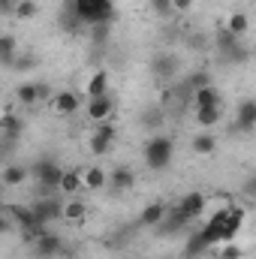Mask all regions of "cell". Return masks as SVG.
<instances>
[{
  "label": "cell",
  "instance_id": "cell-1",
  "mask_svg": "<svg viewBox=\"0 0 256 259\" xmlns=\"http://www.w3.org/2000/svg\"><path fill=\"white\" fill-rule=\"evenodd\" d=\"M172 157H175V142H172L169 136L157 133V136H151V139L145 142V166H148V169L163 172V169H169Z\"/></svg>",
  "mask_w": 256,
  "mask_h": 259
},
{
  "label": "cell",
  "instance_id": "cell-2",
  "mask_svg": "<svg viewBox=\"0 0 256 259\" xmlns=\"http://www.w3.org/2000/svg\"><path fill=\"white\" fill-rule=\"evenodd\" d=\"M69 3H72L75 15H78L84 24H91V27H97V24H112V21H115V3H112V0H69Z\"/></svg>",
  "mask_w": 256,
  "mask_h": 259
},
{
  "label": "cell",
  "instance_id": "cell-3",
  "mask_svg": "<svg viewBox=\"0 0 256 259\" xmlns=\"http://www.w3.org/2000/svg\"><path fill=\"white\" fill-rule=\"evenodd\" d=\"M226 220H229V205L217 208V211L208 217V223L199 229V235L205 238V244H208V247H217V244H223V229H226Z\"/></svg>",
  "mask_w": 256,
  "mask_h": 259
},
{
  "label": "cell",
  "instance_id": "cell-4",
  "mask_svg": "<svg viewBox=\"0 0 256 259\" xmlns=\"http://www.w3.org/2000/svg\"><path fill=\"white\" fill-rule=\"evenodd\" d=\"M84 112H88V118H91L94 124H106V121L115 115V100H112L109 94H106V97H94V100H88Z\"/></svg>",
  "mask_w": 256,
  "mask_h": 259
},
{
  "label": "cell",
  "instance_id": "cell-5",
  "mask_svg": "<svg viewBox=\"0 0 256 259\" xmlns=\"http://www.w3.org/2000/svg\"><path fill=\"white\" fill-rule=\"evenodd\" d=\"M205 205H208V199H205V193H199V190H193V193H184L181 196V202L175 205L187 220H196L202 211H205Z\"/></svg>",
  "mask_w": 256,
  "mask_h": 259
},
{
  "label": "cell",
  "instance_id": "cell-6",
  "mask_svg": "<svg viewBox=\"0 0 256 259\" xmlns=\"http://www.w3.org/2000/svg\"><path fill=\"white\" fill-rule=\"evenodd\" d=\"M244 220H247L244 205H229V220H226V229H223V244H232L235 241V235L241 232Z\"/></svg>",
  "mask_w": 256,
  "mask_h": 259
},
{
  "label": "cell",
  "instance_id": "cell-7",
  "mask_svg": "<svg viewBox=\"0 0 256 259\" xmlns=\"http://www.w3.org/2000/svg\"><path fill=\"white\" fill-rule=\"evenodd\" d=\"M235 121H238V130L253 133L256 130V100H241V103H238V109H235Z\"/></svg>",
  "mask_w": 256,
  "mask_h": 259
},
{
  "label": "cell",
  "instance_id": "cell-8",
  "mask_svg": "<svg viewBox=\"0 0 256 259\" xmlns=\"http://www.w3.org/2000/svg\"><path fill=\"white\" fill-rule=\"evenodd\" d=\"M33 211H36V220H39V226H46L49 220H58V217H64V202L46 199V202H36V205H33Z\"/></svg>",
  "mask_w": 256,
  "mask_h": 259
},
{
  "label": "cell",
  "instance_id": "cell-9",
  "mask_svg": "<svg viewBox=\"0 0 256 259\" xmlns=\"http://www.w3.org/2000/svg\"><path fill=\"white\" fill-rule=\"evenodd\" d=\"M220 103H223V97L214 84H205V88L193 91V109H208V106H220Z\"/></svg>",
  "mask_w": 256,
  "mask_h": 259
},
{
  "label": "cell",
  "instance_id": "cell-10",
  "mask_svg": "<svg viewBox=\"0 0 256 259\" xmlns=\"http://www.w3.org/2000/svg\"><path fill=\"white\" fill-rule=\"evenodd\" d=\"M36 178L42 187H61V178H64V169L58 163H39L36 166Z\"/></svg>",
  "mask_w": 256,
  "mask_h": 259
},
{
  "label": "cell",
  "instance_id": "cell-11",
  "mask_svg": "<svg viewBox=\"0 0 256 259\" xmlns=\"http://www.w3.org/2000/svg\"><path fill=\"white\" fill-rule=\"evenodd\" d=\"M166 217H169V208L157 199V202H151V205L142 208V217H139V220H142V226H160Z\"/></svg>",
  "mask_w": 256,
  "mask_h": 259
},
{
  "label": "cell",
  "instance_id": "cell-12",
  "mask_svg": "<svg viewBox=\"0 0 256 259\" xmlns=\"http://www.w3.org/2000/svg\"><path fill=\"white\" fill-rule=\"evenodd\" d=\"M78 97L72 94V91H61V94H55L52 97V109L58 112V115H75L78 112Z\"/></svg>",
  "mask_w": 256,
  "mask_h": 259
},
{
  "label": "cell",
  "instance_id": "cell-13",
  "mask_svg": "<svg viewBox=\"0 0 256 259\" xmlns=\"http://www.w3.org/2000/svg\"><path fill=\"white\" fill-rule=\"evenodd\" d=\"M84 94H88V100H94V97H106V94H109V72H106V69H97V72L88 78Z\"/></svg>",
  "mask_w": 256,
  "mask_h": 259
},
{
  "label": "cell",
  "instance_id": "cell-14",
  "mask_svg": "<svg viewBox=\"0 0 256 259\" xmlns=\"http://www.w3.org/2000/svg\"><path fill=\"white\" fill-rule=\"evenodd\" d=\"M190 148H193V154H199V157H211V154L217 151V136H211V133L202 130V133L193 136Z\"/></svg>",
  "mask_w": 256,
  "mask_h": 259
},
{
  "label": "cell",
  "instance_id": "cell-15",
  "mask_svg": "<svg viewBox=\"0 0 256 259\" xmlns=\"http://www.w3.org/2000/svg\"><path fill=\"white\" fill-rule=\"evenodd\" d=\"M0 178H3V187H21L24 178H27V169L21 163H9V166H3Z\"/></svg>",
  "mask_w": 256,
  "mask_h": 259
},
{
  "label": "cell",
  "instance_id": "cell-16",
  "mask_svg": "<svg viewBox=\"0 0 256 259\" xmlns=\"http://www.w3.org/2000/svg\"><path fill=\"white\" fill-rule=\"evenodd\" d=\"M58 250H61V238L55 235V232H39V238H36V253L39 256H58Z\"/></svg>",
  "mask_w": 256,
  "mask_h": 259
},
{
  "label": "cell",
  "instance_id": "cell-17",
  "mask_svg": "<svg viewBox=\"0 0 256 259\" xmlns=\"http://www.w3.org/2000/svg\"><path fill=\"white\" fill-rule=\"evenodd\" d=\"M88 217V205L81 202V199H75V196H66L64 202V220H69V223H81Z\"/></svg>",
  "mask_w": 256,
  "mask_h": 259
},
{
  "label": "cell",
  "instance_id": "cell-18",
  "mask_svg": "<svg viewBox=\"0 0 256 259\" xmlns=\"http://www.w3.org/2000/svg\"><path fill=\"white\" fill-rule=\"evenodd\" d=\"M84 187V172H75V169H69V172H64V178H61V193L64 196H75L78 190Z\"/></svg>",
  "mask_w": 256,
  "mask_h": 259
},
{
  "label": "cell",
  "instance_id": "cell-19",
  "mask_svg": "<svg viewBox=\"0 0 256 259\" xmlns=\"http://www.w3.org/2000/svg\"><path fill=\"white\" fill-rule=\"evenodd\" d=\"M136 184V175H133V169L127 166H118L115 172H109V187H115V190H130Z\"/></svg>",
  "mask_w": 256,
  "mask_h": 259
},
{
  "label": "cell",
  "instance_id": "cell-20",
  "mask_svg": "<svg viewBox=\"0 0 256 259\" xmlns=\"http://www.w3.org/2000/svg\"><path fill=\"white\" fill-rule=\"evenodd\" d=\"M84 187H88V190H103V187H109V172L100 169V166L84 169Z\"/></svg>",
  "mask_w": 256,
  "mask_h": 259
},
{
  "label": "cell",
  "instance_id": "cell-21",
  "mask_svg": "<svg viewBox=\"0 0 256 259\" xmlns=\"http://www.w3.org/2000/svg\"><path fill=\"white\" fill-rule=\"evenodd\" d=\"M220 118H223V109L220 106H208V109H196V124L202 130L208 127H217L220 124Z\"/></svg>",
  "mask_w": 256,
  "mask_h": 259
},
{
  "label": "cell",
  "instance_id": "cell-22",
  "mask_svg": "<svg viewBox=\"0 0 256 259\" xmlns=\"http://www.w3.org/2000/svg\"><path fill=\"white\" fill-rule=\"evenodd\" d=\"M226 30L235 33V36H244V33L250 30V18H247L244 12H232V15L226 18Z\"/></svg>",
  "mask_w": 256,
  "mask_h": 259
},
{
  "label": "cell",
  "instance_id": "cell-23",
  "mask_svg": "<svg viewBox=\"0 0 256 259\" xmlns=\"http://www.w3.org/2000/svg\"><path fill=\"white\" fill-rule=\"evenodd\" d=\"M18 103L21 106H36L39 103V84H33V81H24L21 88H18Z\"/></svg>",
  "mask_w": 256,
  "mask_h": 259
},
{
  "label": "cell",
  "instance_id": "cell-24",
  "mask_svg": "<svg viewBox=\"0 0 256 259\" xmlns=\"http://www.w3.org/2000/svg\"><path fill=\"white\" fill-rule=\"evenodd\" d=\"M0 61L6 66H15V36L12 33L0 36Z\"/></svg>",
  "mask_w": 256,
  "mask_h": 259
},
{
  "label": "cell",
  "instance_id": "cell-25",
  "mask_svg": "<svg viewBox=\"0 0 256 259\" xmlns=\"http://www.w3.org/2000/svg\"><path fill=\"white\" fill-rule=\"evenodd\" d=\"M0 130H3V136H6V139H15V136H18V130H21V121H18L12 112H3V118H0Z\"/></svg>",
  "mask_w": 256,
  "mask_h": 259
},
{
  "label": "cell",
  "instance_id": "cell-26",
  "mask_svg": "<svg viewBox=\"0 0 256 259\" xmlns=\"http://www.w3.org/2000/svg\"><path fill=\"white\" fill-rule=\"evenodd\" d=\"M115 148V139H109V136H103V133H94L91 136V151L94 154H109Z\"/></svg>",
  "mask_w": 256,
  "mask_h": 259
},
{
  "label": "cell",
  "instance_id": "cell-27",
  "mask_svg": "<svg viewBox=\"0 0 256 259\" xmlns=\"http://www.w3.org/2000/svg\"><path fill=\"white\" fill-rule=\"evenodd\" d=\"M163 121H166L163 109H148V112L142 115V124H145L148 130H160V127H163Z\"/></svg>",
  "mask_w": 256,
  "mask_h": 259
},
{
  "label": "cell",
  "instance_id": "cell-28",
  "mask_svg": "<svg viewBox=\"0 0 256 259\" xmlns=\"http://www.w3.org/2000/svg\"><path fill=\"white\" fill-rule=\"evenodd\" d=\"M148 3H151L154 15H160V18H169L175 12V0H148Z\"/></svg>",
  "mask_w": 256,
  "mask_h": 259
},
{
  "label": "cell",
  "instance_id": "cell-29",
  "mask_svg": "<svg viewBox=\"0 0 256 259\" xmlns=\"http://www.w3.org/2000/svg\"><path fill=\"white\" fill-rule=\"evenodd\" d=\"M205 250H208V244H205V238H202V235L196 232L190 241H187V256H202Z\"/></svg>",
  "mask_w": 256,
  "mask_h": 259
},
{
  "label": "cell",
  "instance_id": "cell-30",
  "mask_svg": "<svg viewBox=\"0 0 256 259\" xmlns=\"http://www.w3.org/2000/svg\"><path fill=\"white\" fill-rule=\"evenodd\" d=\"M36 12H39L36 0H18V9H15V15H18V18H33Z\"/></svg>",
  "mask_w": 256,
  "mask_h": 259
},
{
  "label": "cell",
  "instance_id": "cell-31",
  "mask_svg": "<svg viewBox=\"0 0 256 259\" xmlns=\"http://www.w3.org/2000/svg\"><path fill=\"white\" fill-rule=\"evenodd\" d=\"M205 84H211V75L208 72H193L190 78H187V88H193V91H199Z\"/></svg>",
  "mask_w": 256,
  "mask_h": 259
},
{
  "label": "cell",
  "instance_id": "cell-32",
  "mask_svg": "<svg viewBox=\"0 0 256 259\" xmlns=\"http://www.w3.org/2000/svg\"><path fill=\"white\" fill-rule=\"evenodd\" d=\"M217 253H220V259H241V247L232 241V244H223Z\"/></svg>",
  "mask_w": 256,
  "mask_h": 259
},
{
  "label": "cell",
  "instance_id": "cell-33",
  "mask_svg": "<svg viewBox=\"0 0 256 259\" xmlns=\"http://www.w3.org/2000/svg\"><path fill=\"white\" fill-rule=\"evenodd\" d=\"M244 196H247V199H256V172L244 178Z\"/></svg>",
  "mask_w": 256,
  "mask_h": 259
},
{
  "label": "cell",
  "instance_id": "cell-34",
  "mask_svg": "<svg viewBox=\"0 0 256 259\" xmlns=\"http://www.w3.org/2000/svg\"><path fill=\"white\" fill-rule=\"evenodd\" d=\"M97 133H103V136H109V139H118V127H115L112 121H106V124H97Z\"/></svg>",
  "mask_w": 256,
  "mask_h": 259
},
{
  "label": "cell",
  "instance_id": "cell-35",
  "mask_svg": "<svg viewBox=\"0 0 256 259\" xmlns=\"http://www.w3.org/2000/svg\"><path fill=\"white\" fill-rule=\"evenodd\" d=\"M154 66H157V72H160V75H166V72H172V69H175V61H166V58H160Z\"/></svg>",
  "mask_w": 256,
  "mask_h": 259
},
{
  "label": "cell",
  "instance_id": "cell-36",
  "mask_svg": "<svg viewBox=\"0 0 256 259\" xmlns=\"http://www.w3.org/2000/svg\"><path fill=\"white\" fill-rule=\"evenodd\" d=\"M15 9H18V3H15V0H0V12H3V15H12Z\"/></svg>",
  "mask_w": 256,
  "mask_h": 259
},
{
  "label": "cell",
  "instance_id": "cell-37",
  "mask_svg": "<svg viewBox=\"0 0 256 259\" xmlns=\"http://www.w3.org/2000/svg\"><path fill=\"white\" fill-rule=\"evenodd\" d=\"M106 36H109V24H97V27H94V39H100V42H103Z\"/></svg>",
  "mask_w": 256,
  "mask_h": 259
},
{
  "label": "cell",
  "instance_id": "cell-38",
  "mask_svg": "<svg viewBox=\"0 0 256 259\" xmlns=\"http://www.w3.org/2000/svg\"><path fill=\"white\" fill-rule=\"evenodd\" d=\"M193 6V0H175V12H187Z\"/></svg>",
  "mask_w": 256,
  "mask_h": 259
},
{
  "label": "cell",
  "instance_id": "cell-39",
  "mask_svg": "<svg viewBox=\"0 0 256 259\" xmlns=\"http://www.w3.org/2000/svg\"><path fill=\"white\" fill-rule=\"evenodd\" d=\"M49 94H52L49 84H39V100H49Z\"/></svg>",
  "mask_w": 256,
  "mask_h": 259
},
{
  "label": "cell",
  "instance_id": "cell-40",
  "mask_svg": "<svg viewBox=\"0 0 256 259\" xmlns=\"http://www.w3.org/2000/svg\"><path fill=\"white\" fill-rule=\"evenodd\" d=\"M190 259H202V256H190Z\"/></svg>",
  "mask_w": 256,
  "mask_h": 259
},
{
  "label": "cell",
  "instance_id": "cell-41",
  "mask_svg": "<svg viewBox=\"0 0 256 259\" xmlns=\"http://www.w3.org/2000/svg\"><path fill=\"white\" fill-rule=\"evenodd\" d=\"M253 58H256V52H253Z\"/></svg>",
  "mask_w": 256,
  "mask_h": 259
}]
</instances>
